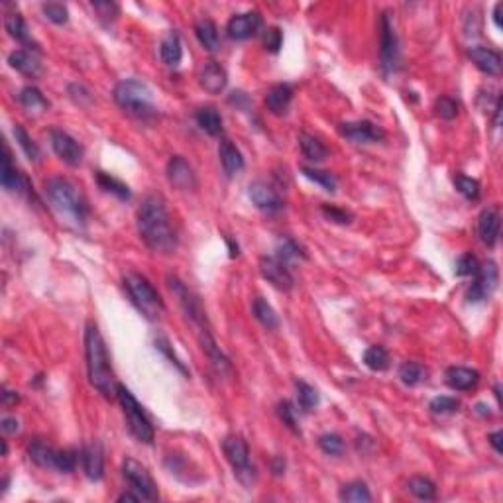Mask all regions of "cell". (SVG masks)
<instances>
[{
	"label": "cell",
	"mask_w": 503,
	"mask_h": 503,
	"mask_svg": "<svg viewBox=\"0 0 503 503\" xmlns=\"http://www.w3.org/2000/svg\"><path fill=\"white\" fill-rule=\"evenodd\" d=\"M138 232L151 252L173 254L177 250V232L160 195H149L142 201L138 208Z\"/></svg>",
	"instance_id": "1"
},
{
	"label": "cell",
	"mask_w": 503,
	"mask_h": 503,
	"mask_svg": "<svg viewBox=\"0 0 503 503\" xmlns=\"http://www.w3.org/2000/svg\"><path fill=\"white\" fill-rule=\"evenodd\" d=\"M85 358H87V372H89V381L92 388L103 393L104 397L116 395L110 356L103 340V334L99 332V327L94 322H89L85 331Z\"/></svg>",
	"instance_id": "2"
},
{
	"label": "cell",
	"mask_w": 503,
	"mask_h": 503,
	"mask_svg": "<svg viewBox=\"0 0 503 503\" xmlns=\"http://www.w3.org/2000/svg\"><path fill=\"white\" fill-rule=\"evenodd\" d=\"M46 193L51 205L56 206L61 215L75 220L77 224H85L89 215V203L75 181L61 175H53L46 181Z\"/></svg>",
	"instance_id": "3"
},
{
	"label": "cell",
	"mask_w": 503,
	"mask_h": 503,
	"mask_svg": "<svg viewBox=\"0 0 503 503\" xmlns=\"http://www.w3.org/2000/svg\"><path fill=\"white\" fill-rule=\"evenodd\" d=\"M115 101L128 115L136 118H148L154 115V92L144 81H120L115 87Z\"/></svg>",
	"instance_id": "4"
},
{
	"label": "cell",
	"mask_w": 503,
	"mask_h": 503,
	"mask_svg": "<svg viewBox=\"0 0 503 503\" xmlns=\"http://www.w3.org/2000/svg\"><path fill=\"white\" fill-rule=\"evenodd\" d=\"M124 287L130 299H132V303L136 305L138 311L144 317H148L151 320L160 319L161 313L165 311L163 299H161L160 293L156 291V287L151 286L144 275L134 274V272L126 274Z\"/></svg>",
	"instance_id": "5"
},
{
	"label": "cell",
	"mask_w": 503,
	"mask_h": 503,
	"mask_svg": "<svg viewBox=\"0 0 503 503\" xmlns=\"http://www.w3.org/2000/svg\"><path fill=\"white\" fill-rule=\"evenodd\" d=\"M116 399H118L120 407H122L126 424H128L130 433L144 445L154 443V427L149 423L148 415L144 413V407L132 395V391L126 386H122V384H116Z\"/></svg>",
	"instance_id": "6"
},
{
	"label": "cell",
	"mask_w": 503,
	"mask_h": 503,
	"mask_svg": "<svg viewBox=\"0 0 503 503\" xmlns=\"http://www.w3.org/2000/svg\"><path fill=\"white\" fill-rule=\"evenodd\" d=\"M222 450L238 481L246 488H252V484L258 478V472L250 464V448L246 445V440L236 435L226 436L222 443Z\"/></svg>",
	"instance_id": "7"
},
{
	"label": "cell",
	"mask_w": 503,
	"mask_h": 503,
	"mask_svg": "<svg viewBox=\"0 0 503 503\" xmlns=\"http://www.w3.org/2000/svg\"><path fill=\"white\" fill-rule=\"evenodd\" d=\"M379 56H381V67L386 73L395 71L399 63V40L389 12H384L379 16Z\"/></svg>",
	"instance_id": "8"
},
{
	"label": "cell",
	"mask_w": 503,
	"mask_h": 503,
	"mask_svg": "<svg viewBox=\"0 0 503 503\" xmlns=\"http://www.w3.org/2000/svg\"><path fill=\"white\" fill-rule=\"evenodd\" d=\"M122 474L128 480V484L132 486V490L142 497V500H148V502H158L160 500V493H158V486L154 478L149 476V472L146 466H142L138 460L134 458H126L124 464H122Z\"/></svg>",
	"instance_id": "9"
},
{
	"label": "cell",
	"mask_w": 503,
	"mask_h": 503,
	"mask_svg": "<svg viewBox=\"0 0 503 503\" xmlns=\"http://www.w3.org/2000/svg\"><path fill=\"white\" fill-rule=\"evenodd\" d=\"M476 279L472 281V286L468 289V299L470 303H481L486 299L492 297V293L497 289V283H500V270L495 262H488L480 265L478 274L474 275Z\"/></svg>",
	"instance_id": "10"
},
{
	"label": "cell",
	"mask_w": 503,
	"mask_h": 503,
	"mask_svg": "<svg viewBox=\"0 0 503 503\" xmlns=\"http://www.w3.org/2000/svg\"><path fill=\"white\" fill-rule=\"evenodd\" d=\"M167 281H170V287H172V291L175 293V297L179 299L181 307H183V311L187 313V317L193 320L201 331H206V329H208V327H206V313L203 311V307H201L199 299L195 297L193 293H191L175 275H170Z\"/></svg>",
	"instance_id": "11"
},
{
	"label": "cell",
	"mask_w": 503,
	"mask_h": 503,
	"mask_svg": "<svg viewBox=\"0 0 503 503\" xmlns=\"http://www.w3.org/2000/svg\"><path fill=\"white\" fill-rule=\"evenodd\" d=\"M49 140H51V148L58 154L59 160H63L71 167H77L83 161V146L73 136H69L67 132L53 128L49 132Z\"/></svg>",
	"instance_id": "12"
},
{
	"label": "cell",
	"mask_w": 503,
	"mask_h": 503,
	"mask_svg": "<svg viewBox=\"0 0 503 503\" xmlns=\"http://www.w3.org/2000/svg\"><path fill=\"white\" fill-rule=\"evenodd\" d=\"M260 272L272 286L281 289V291H291L293 286H295L293 275L287 270L286 263L279 262L275 256H270V258L263 256L262 260H260Z\"/></svg>",
	"instance_id": "13"
},
{
	"label": "cell",
	"mask_w": 503,
	"mask_h": 503,
	"mask_svg": "<svg viewBox=\"0 0 503 503\" xmlns=\"http://www.w3.org/2000/svg\"><path fill=\"white\" fill-rule=\"evenodd\" d=\"M248 197L254 205L258 206L263 213H277L283 208V199L275 191L272 185L265 181H254L248 187Z\"/></svg>",
	"instance_id": "14"
},
{
	"label": "cell",
	"mask_w": 503,
	"mask_h": 503,
	"mask_svg": "<svg viewBox=\"0 0 503 503\" xmlns=\"http://www.w3.org/2000/svg\"><path fill=\"white\" fill-rule=\"evenodd\" d=\"M167 179L179 191H193L197 187V175L193 167L181 156H173L172 160L167 161Z\"/></svg>",
	"instance_id": "15"
},
{
	"label": "cell",
	"mask_w": 503,
	"mask_h": 503,
	"mask_svg": "<svg viewBox=\"0 0 503 503\" xmlns=\"http://www.w3.org/2000/svg\"><path fill=\"white\" fill-rule=\"evenodd\" d=\"M340 132L344 138L352 140L356 144H370L379 142L386 138V132L370 120H358V122H344L340 124Z\"/></svg>",
	"instance_id": "16"
},
{
	"label": "cell",
	"mask_w": 503,
	"mask_h": 503,
	"mask_svg": "<svg viewBox=\"0 0 503 503\" xmlns=\"http://www.w3.org/2000/svg\"><path fill=\"white\" fill-rule=\"evenodd\" d=\"M0 181H2V187H4L6 191L20 195H32L30 181L14 167L10 158V149H8L6 144H4V158H2V175H0Z\"/></svg>",
	"instance_id": "17"
},
{
	"label": "cell",
	"mask_w": 503,
	"mask_h": 503,
	"mask_svg": "<svg viewBox=\"0 0 503 503\" xmlns=\"http://www.w3.org/2000/svg\"><path fill=\"white\" fill-rule=\"evenodd\" d=\"M262 26V18L258 12H242L234 14L226 24V32L232 40H248Z\"/></svg>",
	"instance_id": "18"
},
{
	"label": "cell",
	"mask_w": 503,
	"mask_h": 503,
	"mask_svg": "<svg viewBox=\"0 0 503 503\" xmlns=\"http://www.w3.org/2000/svg\"><path fill=\"white\" fill-rule=\"evenodd\" d=\"M199 83H201V87L206 92L220 94V92L224 91L226 83H229V75H226V71H224V67L220 63L206 61L205 65L201 67V71H199Z\"/></svg>",
	"instance_id": "19"
},
{
	"label": "cell",
	"mask_w": 503,
	"mask_h": 503,
	"mask_svg": "<svg viewBox=\"0 0 503 503\" xmlns=\"http://www.w3.org/2000/svg\"><path fill=\"white\" fill-rule=\"evenodd\" d=\"M79 458L81 462H83V470H85V474H87L89 480L99 481L103 478L104 452L101 443H91V445L83 446Z\"/></svg>",
	"instance_id": "20"
},
{
	"label": "cell",
	"mask_w": 503,
	"mask_h": 503,
	"mask_svg": "<svg viewBox=\"0 0 503 503\" xmlns=\"http://www.w3.org/2000/svg\"><path fill=\"white\" fill-rule=\"evenodd\" d=\"M468 58L472 59V63L480 69L481 73H486V75H493V77H495V75L502 73V56H500L495 49H492V47H470Z\"/></svg>",
	"instance_id": "21"
},
{
	"label": "cell",
	"mask_w": 503,
	"mask_h": 503,
	"mask_svg": "<svg viewBox=\"0 0 503 503\" xmlns=\"http://www.w3.org/2000/svg\"><path fill=\"white\" fill-rule=\"evenodd\" d=\"M500 226H502V217L497 208H484L480 218H478V234L486 246H495L500 238Z\"/></svg>",
	"instance_id": "22"
},
{
	"label": "cell",
	"mask_w": 503,
	"mask_h": 503,
	"mask_svg": "<svg viewBox=\"0 0 503 503\" xmlns=\"http://www.w3.org/2000/svg\"><path fill=\"white\" fill-rule=\"evenodd\" d=\"M293 101V87L289 83H277L265 94V106L274 115H286Z\"/></svg>",
	"instance_id": "23"
},
{
	"label": "cell",
	"mask_w": 503,
	"mask_h": 503,
	"mask_svg": "<svg viewBox=\"0 0 503 503\" xmlns=\"http://www.w3.org/2000/svg\"><path fill=\"white\" fill-rule=\"evenodd\" d=\"M446 384L456 391H468V389L476 388V384L480 381V374L472 368L464 366H452L446 370Z\"/></svg>",
	"instance_id": "24"
},
{
	"label": "cell",
	"mask_w": 503,
	"mask_h": 503,
	"mask_svg": "<svg viewBox=\"0 0 503 503\" xmlns=\"http://www.w3.org/2000/svg\"><path fill=\"white\" fill-rule=\"evenodd\" d=\"M8 63H10L12 69L20 71L26 77H38V75L42 73L40 59L35 58L32 51H28V49H16V51H12L10 56H8Z\"/></svg>",
	"instance_id": "25"
},
{
	"label": "cell",
	"mask_w": 503,
	"mask_h": 503,
	"mask_svg": "<svg viewBox=\"0 0 503 503\" xmlns=\"http://www.w3.org/2000/svg\"><path fill=\"white\" fill-rule=\"evenodd\" d=\"M218 158L220 163L224 167L226 175H236L244 170V158H242V151L230 140H222L220 146H218Z\"/></svg>",
	"instance_id": "26"
},
{
	"label": "cell",
	"mask_w": 503,
	"mask_h": 503,
	"mask_svg": "<svg viewBox=\"0 0 503 503\" xmlns=\"http://www.w3.org/2000/svg\"><path fill=\"white\" fill-rule=\"evenodd\" d=\"M160 56H161V61H163L165 65H177V63L181 61V58H183L181 38H179V34H177L175 30H172L170 34L161 40Z\"/></svg>",
	"instance_id": "27"
},
{
	"label": "cell",
	"mask_w": 503,
	"mask_h": 503,
	"mask_svg": "<svg viewBox=\"0 0 503 503\" xmlns=\"http://www.w3.org/2000/svg\"><path fill=\"white\" fill-rule=\"evenodd\" d=\"M4 28H6V32H8L14 40L22 42L26 46H34L35 49H38V46L34 44V40H32V35H30L28 24L24 22V18L18 14V12L6 14V18H4Z\"/></svg>",
	"instance_id": "28"
},
{
	"label": "cell",
	"mask_w": 503,
	"mask_h": 503,
	"mask_svg": "<svg viewBox=\"0 0 503 503\" xmlns=\"http://www.w3.org/2000/svg\"><path fill=\"white\" fill-rule=\"evenodd\" d=\"M299 146H301L303 156L309 161L317 163V161H324L329 158V148H327L320 140L311 136L307 132H301V134H299Z\"/></svg>",
	"instance_id": "29"
},
{
	"label": "cell",
	"mask_w": 503,
	"mask_h": 503,
	"mask_svg": "<svg viewBox=\"0 0 503 503\" xmlns=\"http://www.w3.org/2000/svg\"><path fill=\"white\" fill-rule=\"evenodd\" d=\"M195 35L199 40V44L208 49V51H217L220 47V38H218V28L217 24L213 20H201V22L195 26Z\"/></svg>",
	"instance_id": "30"
},
{
	"label": "cell",
	"mask_w": 503,
	"mask_h": 503,
	"mask_svg": "<svg viewBox=\"0 0 503 503\" xmlns=\"http://www.w3.org/2000/svg\"><path fill=\"white\" fill-rule=\"evenodd\" d=\"M56 448H51V446L44 443V440H40V438H35L30 443L28 446V456L30 460L38 464V466H42V468H53V460H56Z\"/></svg>",
	"instance_id": "31"
},
{
	"label": "cell",
	"mask_w": 503,
	"mask_h": 503,
	"mask_svg": "<svg viewBox=\"0 0 503 503\" xmlns=\"http://www.w3.org/2000/svg\"><path fill=\"white\" fill-rule=\"evenodd\" d=\"M197 124L201 126L203 130H205L208 136H220L222 134V116L218 115L217 108H213V106H205V108H201V110H197Z\"/></svg>",
	"instance_id": "32"
},
{
	"label": "cell",
	"mask_w": 503,
	"mask_h": 503,
	"mask_svg": "<svg viewBox=\"0 0 503 503\" xmlns=\"http://www.w3.org/2000/svg\"><path fill=\"white\" fill-rule=\"evenodd\" d=\"M18 101L22 103V106L26 110H30V113H44L49 108V103H47V99L42 94V91L38 89V87H24L20 94H18Z\"/></svg>",
	"instance_id": "33"
},
{
	"label": "cell",
	"mask_w": 503,
	"mask_h": 503,
	"mask_svg": "<svg viewBox=\"0 0 503 503\" xmlns=\"http://www.w3.org/2000/svg\"><path fill=\"white\" fill-rule=\"evenodd\" d=\"M252 311H254V317L262 322L263 327L267 329V331H274L277 329V324H279V320H277V315H275L274 307L262 297H256L254 299V303H252Z\"/></svg>",
	"instance_id": "34"
},
{
	"label": "cell",
	"mask_w": 503,
	"mask_h": 503,
	"mask_svg": "<svg viewBox=\"0 0 503 503\" xmlns=\"http://www.w3.org/2000/svg\"><path fill=\"white\" fill-rule=\"evenodd\" d=\"M97 183L101 185V189H104L106 193H113L118 199H122V201H128L132 197L128 185L122 183L120 179H116L113 175H108V173L97 172Z\"/></svg>",
	"instance_id": "35"
},
{
	"label": "cell",
	"mask_w": 503,
	"mask_h": 503,
	"mask_svg": "<svg viewBox=\"0 0 503 503\" xmlns=\"http://www.w3.org/2000/svg\"><path fill=\"white\" fill-rule=\"evenodd\" d=\"M340 502L348 503H362V502H372V493L368 490V486L364 481H350L346 484L340 493H338Z\"/></svg>",
	"instance_id": "36"
},
{
	"label": "cell",
	"mask_w": 503,
	"mask_h": 503,
	"mask_svg": "<svg viewBox=\"0 0 503 503\" xmlns=\"http://www.w3.org/2000/svg\"><path fill=\"white\" fill-rule=\"evenodd\" d=\"M389 352L384 346H370L364 352V364H366L372 372H386L389 368Z\"/></svg>",
	"instance_id": "37"
},
{
	"label": "cell",
	"mask_w": 503,
	"mask_h": 503,
	"mask_svg": "<svg viewBox=\"0 0 503 503\" xmlns=\"http://www.w3.org/2000/svg\"><path fill=\"white\" fill-rule=\"evenodd\" d=\"M407 488H409V492H411L415 497L424 500V502H431V500L436 497V486L429 480V478H423V476L411 478L409 484H407Z\"/></svg>",
	"instance_id": "38"
},
{
	"label": "cell",
	"mask_w": 503,
	"mask_h": 503,
	"mask_svg": "<svg viewBox=\"0 0 503 503\" xmlns=\"http://www.w3.org/2000/svg\"><path fill=\"white\" fill-rule=\"evenodd\" d=\"M295 389H297L299 405H301L305 411H313V409L319 405V391L313 388V386H309L307 381L297 379V381H295Z\"/></svg>",
	"instance_id": "39"
},
{
	"label": "cell",
	"mask_w": 503,
	"mask_h": 503,
	"mask_svg": "<svg viewBox=\"0 0 503 503\" xmlns=\"http://www.w3.org/2000/svg\"><path fill=\"white\" fill-rule=\"evenodd\" d=\"M14 138L18 142V146L22 148V151L26 154V158L30 161H40V148L35 146V142L30 138V134L24 130V126L16 124L14 126Z\"/></svg>",
	"instance_id": "40"
},
{
	"label": "cell",
	"mask_w": 503,
	"mask_h": 503,
	"mask_svg": "<svg viewBox=\"0 0 503 503\" xmlns=\"http://www.w3.org/2000/svg\"><path fill=\"white\" fill-rule=\"evenodd\" d=\"M301 173L311 181L319 183L324 191H329V193L336 191V177L331 172H320V170H315V167H301Z\"/></svg>",
	"instance_id": "41"
},
{
	"label": "cell",
	"mask_w": 503,
	"mask_h": 503,
	"mask_svg": "<svg viewBox=\"0 0 503 503\" xmlns=\"http://www.w3.org/2000/svg\"><path fill=\"white\" fill-rule=\"evenodd\" d=\"M277 417L283 421L287 429H291L293 433H297L301 435V429H299V423H297V409H295V405L291 403V401H279L277 403Z\"/></svg>",
	"instance_id": "42"
},
{
	"label": "cell",
	"mask_w": 503,
	"mask_h": 503,
	"mask_svg": "<svg viewBox=\"0 0 503 503\" xmlns=\"http://www.w3.org/2000/svg\"><path fill=\"white\" fill-rule=\"evenodd\" d=\"M454 185H456L458 193L464 195L468 201H476L480 197V183L476 179L468 177V175L458 173L456 177H454Z\"/></svg>",
	"instance_id": "43"
},
{
	"label": "cell",
	"mask_w": 503,
	"mask_h": 503,
	"mask_svg": "<svg viewBox=\"0 0 503 503\" xmlns=\"http://www.w3.org/2000/svg\"><path fill=\"white\" fill-rule=\"evenodd\" d=\"M320 450L329 456H340L344 452V440L343 436L336 433H327V435L319 436Z\"/></svg>",
	"instance_id": "44"
},
{
	"label": "cell",
	"mask_w": 503,
	"mask_h": 503,
	"mask_svg": "<svg viewBox=\"0 0 503 503\" xmlns=\"http://www.w3.org/2000/svg\"><path fill=\"white\" fill-rule=\"evenodd\" d=\"M424 370L417 362H403L399 366V379L405 386H417L423 379Z\"/></svg>",
	"instance_id": "45"
},
{
	"label": "cell",
	"mask_w": 503,
	"mask_h": 503,
	"mask_svg": "<svg viewBox=\"0 0 503 503\" xmlns=\"http://www.w3.org/2000/svg\"><path fill=\"white\" fill-rule=\"evenodd\" d=\"M275 258H277L279 262H283L287 265V263L293 262V260H297V258H305V254H303V250L299 248L297 242L286 238V240L277 246V254H275Z\"/></svg>",
	"instance_id": "46"
},
{
	"label": "cell",
	"mask_w": 503,
	"mask_h": 503,
	"mask_svg": "<svg viewBox=\"0 0 503 503\" xmlns=\"http://www.w3.org/2000/svg\"><path fill=\"white\" fill-rule=\"evenodd\" d=\"M77 466V452L75 450H58L56 452V460H53V468L59 470V472H63V474H69V472H73Z\"/></svg>",
	"instance_id": "47"
},
{
	"label": "cell",
	"mask_w": 503,
	"mask_h": 503,
	"mask_svg": "<svg viewBox=\"0 0 503 503\" xmlns=\"http://www.w3.org/2000/svg\"><path fill=\"white\" fill-rule=\"evenodd\" d=\"M42 10L46 14V18L49 22L53 24H65L69 20V10L65 4H59V2H47L42 6Z\"/></svg>",
	"instance_id": "48"
},
{
	"label": "cell",
	"mask_w": 503,
	"mask_h": 503,
	"mask_svg": "<svg viewBox=\"0 0 503 503\" xmlns=\"http://www.w3.org/2000/svg\"><path fill=\"white\" fill-rule=\"evenodd\" d=\"M478 270H480V262H478V258L474 256V254H462L460 258H458L456 262V275L460 277H468V275H476L478 274Z\"/></svg>",
	"instance_id": "49"
},
{
	"label": "cell",
	"mask_w": 503,
	"mask_h": 503,
	"mask_svg": "<svg viewBox=\"0 0 503 503\" xmlns=\"http://www.w3.org/2000/svg\"><path fill=\"white\" fill-rule=\"evenodd\" d=\"M431 411L436 415H446V413H454L460 409V401L456 397H450V395H440L431 401Z\"/></svg>",
	"instance_id": "50"
},
{
	"label": "cell",
	"mask_w": 503,
	"mask_h": 503,
	"mask_svg": "<svg viewBox=\"0 0 503 503\" xmlns=\"http://www.w3.org/2000/svg\"><path fill=\"white\" fill-rule=\"evenodd\" d=\"M435 108L436 115L440 116V118H445V120H452L458 115V103L454 99H450V97H440L436 101Z\"/></svg>",
	"instance_id": "51"
},
{
	"label": "cell",
	"mask_w": 503,
	"mask_h": 503,
	"mask_svg": "<svg viewBox=\"0 0 503 503\" xmlns=\"http://www.w3.org/2000/svg\"><path fill=\"white\" fill-rule=\"evenodd\" d=\"M283 44V34H281V30L279 28H267L265 30V34H263V46L267 51H272V53H277L279 51V47Z\"/></svg>",
	"instance_id": "52"
},
{
	"label": "cell",
	"mask_w": 503,
	"mask_h": 503,
	"mask_svg": "<svg viewBox=\"0 0 503 503\" xmlns=\"http://www.w3.org/2000/svg\"><path fill=\"white\" fill-rule=\"evenodd\" d=\"M322 215L329 218V220H332V222H338V224H348V222L352 220L350 213H346L343 208L332 205H322Z\"/></svg>",
	"instance_id": "53"
},
{
	"label": "cell",
	"mask_w": 503,
	"mask_h": 503,
	"mask_svg": "<svg viewBox=\"0 0 503 503\" xmlns=\"http://www.w3.org/2000/svg\"><path fill=\"white\" fill-rule=\"evenodd\" d=\"M92 8L97 12H101V16H110V18H115L116 14H118V6H116L115 2H94Z\"/></svg>",
	"instance_id": "54"
},
{
	"label": "cell",
	"mask_w": 503,
	"mask_h": 503,
	"mask_svg": "<svg viewBox=\"0 0 503 503\" xmlns=\"http://www.w3.org/2000/svg\"><path fill=\"white\" fill-rule=\"evenodd\" d=\"M156 346H158V348H160V350H163V352H165V354L170 356V358H172V360H173V364H175V366L179 368V370H181V372H185V374H187V370H185V366H183V364H181V362H179V358H177V356L173 354V352H172V348H170V343H167V340H165V338H158V340H156Z\"/></svg>",
	"instance_id": "55"
},
{
	"label": "cell",
	"mask_w": 503,
	"mask_h": 503,
	"mask_svg": "<svg viewBox=\"0 0 503 503\" xmlns=\"http://www.w3.org/2000/svg\"><path fill=\"white\" fill-rule=\"evenodd\" d=\"M2 433L4 435H12V433H16L18 429H20V423H18V419H14V417H6V419H2Z\"/></svg>",
	"instance_id": "56"
},
{
	"label": "cell",
	"mask_w": 503,
	"mask_h": 503,
	"mask_svg": "<svg viewBox=\"0 0 503 503\" xmlns=\"http://www.w3.org/2000/svg\"><path fill=\"white\" fill-rule=\"evenodd\" d=\"M502 438H503L502 431H495V433H492V435H488V440H490V445L495 448V452H497V454H502L503 452Z\"/></svg>",
	"instance_id": "57"
},
{
	"label": "cell",
	"mask_w": 503,
	"mask_h": 503,
	"mask_svg": "<svg viewBox=\"0 0 503 503\" xmlns=\"http://www.w3.org/2000/svg\"><path fill=\"white\" fill-rule=\"evenodd\" d=\"M250 103L248 101V97L244 94V92H232V97H230V104H236V106H240V108H244L246 104Z\"/></svg>",
	"instance_id": "58"
},
{
	"label": "cell",
	"mask_w": 503,
	"mask_h": 503,
	"mask_svg": "<svg viewBox=\"0 0 503 503\" xmlns=\"http://www.w3.org/2000/svg\"><path fill=\"white\" fill-rule=\"evenodd\" d=\"M20 397H18V393L16 391H8V389H4V393H2V403L8 407V405H14V403H18Z\"/></svg>",
	"instance_id": "59"
},
{
	"label": "cell",
	"mask_w": 503,
	"mask_h": 503,
	"mask_svg": "<svg viewBox=\"0 0 503 503\" xmlns=\"http://www.w3.org/2000/svg\"><path fill=\"white\" fill-rule=\"evenodd\" d=\"M502 8H503L502 2H497L495 8H493V22H495V28H497V30H502Z\"/></svg>",
	"instance_id": "60"
},
{
	"label": "cell",
	"mask_w": 503,
	"mask_h": 503,
	"mask_svg": "<svg viewBox=\"0 0 503 503\" xmlns=\"http://www.w3.org/2000/svg\"><path fill=\"white\" fill-rule=\"evenodd\" d=\"M140 500H142V497H140L138 493H136V495H134V493L126 492V493H122V495H118V502H132V503H136V502H140Z\"/></svg>",
	"instance_id": "61"
},
{
	"label": "cell",
	"mask_w": 503,
	"mask_h": 503,
	"mask_svg": "<svg viewBox=\"0 0 503 503\" xmlns=\"http://www.w3.org/2000/svg\"><path fill=\"white\" fill-rule=\"evenodd\" d=\"M283 468H286V462H283L281 458H275V462H274L275 474H281V472H283Z\"/></svg>",
	"instance_id": "62"
},
{
	"label": "cell",
	"mask_w": 503,
	"mask_h": 503,
	"mask_svg": "<svg viewBox=\"0 0 503 503\" xmlns=\"http://www.w3.org/2000/svg\"><path fill=\"white\" fill-rule=\"evenodd\" d=\"M486 409H488L486 403H478V405H476V411L480 413V415H490V411H486Z\"/></svg>",
	"instance_id": "63"
}]
</instances>
